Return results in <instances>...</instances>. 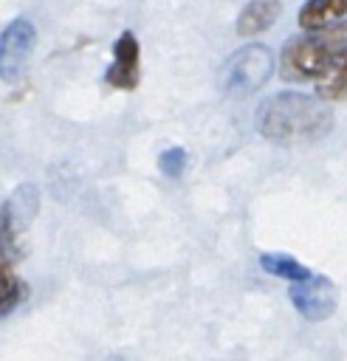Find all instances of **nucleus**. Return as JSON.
<instances>
[{"instance_id":"nucleus-1","label":"nucleus","mask_w":347,"mask_h":361,"mask_svg":"<svg viewBox=\"0 0 347 361\" xmlns=\"http://www.w3.org/2000/svg\"><path fill=\"white\" fill-rule=\"evenodd\" d=\"M257 130L274 144H302L316 141L333 130V113L322 99L305 93H276L268 96L257 110Z\"/></svg>"},{"instance_id":"nucleus-11","label":"nucleus","mask_w":347,"mask_h":361,"mask_svg":"<svg viewBox=\"0 0 347 361\" xmlns=\"http://www.w3.org/2000/svg\"><path fill=\"white\" fill-rule=\"evenodd\" d=\"M260 265H262L265 274L279 276V279H288V282H302V279L310 276V271L302 262H296L293 257H288V254H262L260 257Z\"/></svg>"},{"instance_id":"nucleus-10","label":"nucleus","mask_w":347,"mask_h":361,"mask_svg":"<svg viewBox=\"0 0 347 361\" xmlns=\"http://www.w3.org/2000/svg\"><path fill=\"white\" fill-rule=\"evenodd\" d=\"M25 296V288L20 282V276L11 268V259L6 254V245H0V316L11 313Z\"/></svg>"},{"instance_id":"nucleus-6","label":"nucleus","mask_w":347,"mask_h":361,"mask_svg":"<svg viewBox=\"0 0 347 361\" xmlns=\"http://www.w3.org/2000/svg\"><path fill=\"white\" fill-rule=\"evenodd\" d=\"M138 62H141V48H138L135 34L133 31L118 34V39L113 42V62L104 73V82L116 90H135L141 79Z\"/></svg>"},{"instance_id":"nucleus-12","label":"nucleus","mask_w":347,"mask_h":361,"mask_svg":"<svg viewBox=\"0 0 347 361\" xmlns=\"http://www.w3.org/2000/svg\"><path fill=\"white\" fill-rule=\"evenodd\" d=\"M3 209H6V217H8L11 228L28 223V220L34 217V212H37V189H34V186H20V189L14 192V197H11Z\"/></svg>"},{"instance_id":"nucleus-8","label":"nucleus","mask_w":347,"mask_h":361,"mask_svg":"<svg viewBox=\"0 0 347 361\" xmlns=\"http://www.w3.org/2000/svg\"><path fill=\"white\" fill-rule=\"evenodd\" d=\"M341 17H347V0H308L299 8V28L319 31V28L333 25Z\"/></svg>"},{"instance_id":"nucleus-5","label":"nucleus","mask_w":347,"mask_h":361,"mask_svg":"<svg viewBox=\"0 0 347 361\" xmlns=\"http://www.w3.org/2000/svg\"><path fill=\"white\" fill-rule=\"evenodd\" d=\"M291 302L293 307L310 319V322H322L327 319L333 310H336V302H339V293H336V285L327 279V276H308L302 282H291Z\"/></svg>"},{"instance_id":"nucleus-9","label":"nucleus","mask_w":347,"mask_h":361,"mask_svg":"<svg viewBox=\"0 0 347 361\" xmlns=\"http://www.w3.org/2000/svg\"><path fill=\"white\" fill-rule=\"evenodd\" d=\"M316 93L322 102H339L347 96V48L322 71L316 79Z\"/></svg>"},{"instance_id":"nucleus-7","label":"nucleus","mask_w":347,"mask_h":361,"mask_svg":"<svg viewBox=\"0 0 347 361\" xmlns=\"http://www.w3.org/2000/svg\"><path fill=\"white\" fill-rule=\"evenodd\" d=\"M282 11L279 0H248L237 17V34L240 37H257L268 31Z\"/></svg>"},{"instance_id":"nucleus-13","label":"nucleus","mask_w":347,"mask_h":361,"mask_svg":"<svg viewBox=\"0 0 347 361\" xmlns=\"http://www.w3.org/2000/svg\"><path fill=\"white\" fill-rule=\"evenodd\" d=\"M158 166H161V172H164L166 178H181L183 169H186V152H183L181 147H169V149L161 152Z\"/></svg>"},{"instance_id":"nucleus-2","label":"nucleus","mask_w":347,"mask_h":361,"mask_svg":"<svg viewBox=\"0 0 347 361\" xmlns=\"http://www.w3.org/2000/svg\"><path fill=\"white\" fill-rule=\"evenodd\" d=\"M347 48V23H333L305 37H291L279 56V73L288 82L319 79L322 71Z\"/></svg>"},{"instance_id":"nucleus-4","label":"nucleus","mask_w":347,"mask_h":361,"mask_svg":"<svg viewBox=\"0 0 347 361\" xmlns=\"http://www.w3.org/2000/svg\"><path fill=\"white\" fill-rule=\"evenodd\" d=\"M37 31L28 20H14L0 31V79L17 82L31 59Z\"/></svg>"},{"instance_id":"nucleus-3","label":"nucleus","mask_w":347,"mask_h":361,"mask_svg":"<svg viewBox=\"0 0 347 361\" xmlns=\"http://www.w3.org/2000/svg\"><path fill=\"white\" fill-rule=\"evenodd\" d=\"M271 71H274L271 48H265L260 42L243 45L240 51H234L226 59V65L220 71V87L226 93H251L268 82Z\"/></svg>"}]
</instances>
